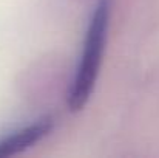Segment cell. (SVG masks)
<instances>
[{
  "instance_id": "1",
  "label": "cell",
  "mask_w": 159,
  "mask_h": 158,
  "mask_svg": "<svg viewBox=\"0 0 159 158\" xmlns=\"http://www.w3.org/2000/svg\"><path fill=\"white\" fill-rule=\"evenodd\" d=\"M110 17L111 0H99L90 16L84 41V51L80 54L71 87L68 90V107L73 112L82 110L94 90L105 53Z\"/></svg>"
},
{
  "instance_id": "2",
  "label": "cell",
  "mask_w": 159,
  "mask_h": 158,
  "mask_svg": "<svg viewBox=\"0 0 159 158\" xmlns=\"http://www.w3.org/2000/svg\"><path fill=\"white\" fill-rule=\"evenodd\" d=\"M54 129V119L51 116H42L34 122H30L9 135L0 138V158L12 157L26 149L33 147L45 136H48Z\"/></svg>"
}]
</instances>
